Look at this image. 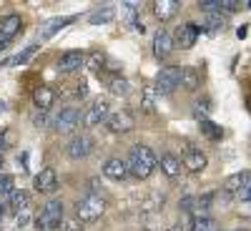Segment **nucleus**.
<instances>
[{"label":"nucleus","instance_id":"obj_16","mask_svg":"<svg viewBox=\"0 0 251 231\" xmlns=\"http://www.w3.org/2000/svg\"><path fill=\"white\" fill-rule=\"evenodd\" d=\"M178 8H181L178 0H156V3H151V10H153V15L161 20V23L171 20L178 13Z\"/></svg>","mask_w":251,"mask_h":231},{"label":"nucleus","instance_id":"obj_17","mask_svg":"<svg viewBox=\"0 0 251 231\" xmlns=\"http://www.w3.org/2000/svg\"><path fill=\"white\" fill-rule=\"evenodd\" d=\"M20 30H23V18H20L18 13H10V15H5L3 20H0V38L10 40V38H15Z\"/></svg>","mask_w":251,"mask_h":231},{"label":"nucleus","instance_id":"obj_25","mask_svg":"<svg viewBox=\"0 0 251 231\" xmlns=\"http://www.w3.org/2000/svg\"><path fill=\"white\" fill-rule=\"evenodd\" d=\"M141 108H143V113H153V108H156V88H151V86L143 88V93H141Z\"/></svg>","mask_w":251,"mask_h":231},{"label":"nucleus","instance_id":"obj_20","mask_svg":"<svg viewBox=\"0 0 251 231\" xmlns=\"http://www.w3.org/2000/svg\"><path fill=\"white\" fill-rule=\"evenodd\" d=\"M111 20H116V5H100L88 15L91 26H106V23H111Z\"/></svg>","mask_w":251,"mask_h":231},{"label":"nucleus","instance_id":"obj_5","mask_svg":"<svg viewBox=\"0 0 251 231\" xmlns=\"http://www.w3.org/2000/svg\"><path fill=\"white\" fill-rule=\"evenodd\" d=\"M181 86V66H166L156 73V93L169 96Z\"/></svg>","mask_w":251,"mask_h":231},{"label":"nucleus","instance_id":"obj_42","mask_svg":"<svg viewBox=\"0 0 251 231\" xmlns=\"http://www.w3.org/2000/svg\"><path fill=\"white\" fill-rule=\"evenodd\" d=\"M8 43H10V40H5V38H0V53H5V51H8Z\"/></svg>","mask_w":251,"mask_h":231},{"label":"nucleus","instance_id":"obj_1","mask_svg":"<svg viewBox=\"0 0 251 231\" xmlns=\"http://www.w3.org/2000/svg\"><path fill=\"white\" fill-rule=\"evenodd\" d=\"M126 166H128V176H136V179H149L156 169H158V158L156 154L149 149V146H133L128 158H126Z\"/></svg>","mask_w":251,"mask_h":231},{"label":"nucleus","instance_id":"obj_23","mask_svg":"<svg viewBox=\"0 0 251 231\" xmlns=\"http://www.w3.org/2000/svg\"><path fill=\"white\" fill-rule=\"evenodd\" d=\"M108 88H111L113 96H128L131 93V83L126 80L123 76H113V78H108Z\"/></svg>","mask_w":251,"mask_h":231},{"label":"nucleus","instance_id":"obj_15","mask_svg":"<svg viewBox=\"0 0 251 231\" xmlns=\"http://www.w3.org/2000/svg\"><path fill=\"white\" fill-rule=\"evenodd\" d=\"M206 163H208V158H206V154L199 151V149H188V151L183 154V169L191 171V174H201V171L206 169Z\"/></svg>","mask_w":251,"mask_h":231},{"label":"nucleus","instance_id":"obj_46","mask_svg":"<svg viewBox=\"0 0 251 231\" xmlns=\"http://www.w3.org/2000/svg\"><path fill=\"white\" fill-rule=\"evenodd\" d=\"M244 8H246V10H251V0H249V3H244Z\"/></svg>","mask_w":251,"mask_h":231},{"label":"nucleus","instance_id":"obj_32","mask_svg":"<svg viewBox=\"0 0 251 231\" xmlns=\"http://www.w3.org/2000/svg\"><path fill=\"white\" fill-rule=\"evenodd\" d=\"M30 121H33V126H35V128H46V126L50 123V118H48V111H40V108H35V111H33Z\"/></svg>","mask_w":251,"mask_h":231},{"label":"nucleus","instance_id":"obj_3","mask_svg":"<svg viewBox=\"0 0 251 231\" xmlns=\"http://www.w3.org/2000/svg\"><path fill=\"white\" fill-rule=\"evenodd\" d=\"M63 224V201L53 199L43 206V211H40V216L35 219V226L40 231H55L58 226Z\"/></svg>","mask_w":251,"mask_h":231},{"label":"nucleus","instance_id":"obj_31","mask_svg":"<svg viewBox=\"0 0 251 231\" xmlns=\"http://www.w3.org/2000/svg\"><path fill=\"white\" fill-rule=\"evenodd\" d=\"M196 8H199L203 15H208V13H219V10H221V0H199Z\"/></svg>","mask_w":251,"mask_h":231},{"label":"nucleus","instance_id":"obj_44","mask_svg":"<svg viewBox=\"0 0 251 231\" xmlns=\"http://www.w3.org/2000/svg\"><path fill=\"white\" fill-rule=\"evenodd\" d=\"M166 231H183V226H181V224H174V226H169Z\"/></svg>","mask_w":251,"mask_h":231},{"label":"nucleus","instance_id":"obj_28","mask_svg":"<svg viewBox=\"0 0 251 231\" xmlns=\"http://www.w3.org/2000/svg\"><path fill=\"white\" fill-rule=\"evenodd\" d=\"M201 131H203L206 138H211V141H219V138L224 136V131L219 128V126H216L214 121H206V118L201 121Z\"/></svg>","mask_w":251,"mask_h":231},{"label":"nucleus","instance_id":"obj_18","mask_svg":"<svg viewBox=\"0 0 251 231\" xmlns=\"http://www.w3.org/2000/svg\"><path fill=\"white\" fill-rule=\"evenodd\" d=\"M73 20H75V18H50V20H46V23L40 26L38 38H40V40H50L55 33H60V28H63V26L73 23Z\"/></svg>","mask_w":251,"mask_h":231},{"label":"nucleus","instance_id":"obj_12","mask_svg":"<svg viewBox=\"0 0 251 231\" xmlns=\"http://www.w3.org/2000/svg\"><path fill=\"white\" fill-rule=\"evenodd\" d=\"M103 176L111 179V181H126V179H128V166H126L123 158L111 156L106 163H103Z\"/></svg>","mask_w":251,"mask_h":231},{"label":"nucleus","instance_id":"obj_41","mask_svg":"<svg viewBox=\"0 0 251 231\" xmlns=\"http://www.w3.org/2000/svg\"><path fill=\"white\" fill-rule=\"evenodd\" d=\"M246 35H249V30H246V26H241V28H236V38H239V40H244Z\"/></svg>","mask_w":251,"mask_h":231},{"label":"nucleus","instance_id":"obj_26","mask_svg":"<svg viewBox=\"0 0 251 231\" xmlns=\"http://www.w3.org/2000/svg\"><path fill=\"white\" fill-rule=\"evenodd\" d=\"M216 229V221L206 214H199L191 219V231H214Z\"/></svg>","mask_w":251,"mask_h":231},{"label":"nucleus","instance_id":"obj_45","mask_svg":"<svg viewBox=\"0 0 251 231\" xmlns=\"http://www.w3.org/2000/svg\"><path fill=\"white\" fill-rule=\"evenodd\" d=\"M241 199H251V186H249V188H246V191L241 194Z\"/></svg>","mask_w":251,"mask_h":231},{"label":"nucleus","instance_id":"obj_36","mask_svg":"<svg viewBox=\"0 0 251 231\" xmlns=\"http://www.w3.org/2000/svg\"><path fill=\"white\" fill-rule=\"evenodd\" d=\"M214 199H216V196H214L211 191H208V194H203V196H199V199H196V206L201 208V211H206V208L211 206V201H214Z\"/></svg>","mask_w":251,"mask_h":231},{"label":"nucleus","instance_id":"obj_27","mask_svg":"<svg viewBox=\"0 0 251 231\" xmlns=\"http://www.w3.org/2000/svg\"><path fill=\"white\" fill-rule=\"evenodd\" d=\"M28 204H30V196L23 191V188H20V191H13V194H10V206L15 208L18 214H20V211H25Z\"/></svg>","mask_w":251,"mask_h":231},{"label":"nucleus","instance_id":"obj_8","mask_svg":"<svg viewBox=\"0 0 251 231\" xmlns=\"http://www.w3.org/2000/svg\"><path fill=\"white\" fill-rule=\"evenodd\" d=\"M106 126H108L111 133H131L136 128V118L128 111H116V113L108 116Z\"/></svg>","mask_w":251,"mask_h":231},{"label":"nucleus","instance_id":"obj_33","mask_svg":"<svg viewBox=\"0 0 251 231\" xmlns=\"http://www.w3.org/2000/svg\"><path fill=\"white\" fill-rule=\"evenodd\" d=\"M163 201H166L163 194H153L149 201H143V211H158V208L163 206Z\"/></svg>","mask_w":251,"mask_h":231},{"label":"nucleus","instance_id":"obj_34","mask_svg":"<svg viewBox=\"0 0 251 231\" xmlns=\"http://www.w3.org/2000/svg\"><path fill=\"white\" fill-rule=\"evenodd\" d=\"M5 194H13V176L0 174V196H5Z\"/></svg>","mask_w":251,"mask_h":231},{"label":"nucleus","instance_id":"obj_10","mask_svg":"<svg viewBox=\"0 0 251 231\" xmlns=\"http://www.w3.org/2000/svg\"><path fill=\"white\" fill-rule=\"evenodd\" d=\"M199 33H201V28H199L196 23H186V26H181V28L176 30L174 43H176L181 51H188V48H194L196 38H199Z\"/></svg>","mask_w":251,"mask_h":231},{"label":"nucleus","instance_id":"obj_24","mask_svg":"<svg viewBox=\"0 0 251 231\" xmlns=\"http://www.w3.org/2000/svg\"><path fill=\"white\" fill-rule=\"evenodd\" d=\"M203 20H206V28L208 30H224L226 26H228V18L219 10V13H208V15H203Z\"/></svg>","mask_w":251,"mask_h":231},{"label":"nucleus","instance_id":"obj_38","mask_svg":"<svg viewBox=\"0 0 251 231\" xmlns=\"http://www.w3.org/2000/svg\"><path fill=\"white\" fill-rule=\"evenodd\" d=\"M194 206H196V199H194V196H183V199L178 201V208H181L183 214H188V211H191Z\"/></svg>","mask_w":251,"mask_h":231},{"label":"nucleus","instance_id":"obj_30","mask_svg":"<svg viewBox=\"0 0 251 231\" xmlns=\"http://www.w3.org/2000/svg\"><path fill=\"white\" fill-rule=\"evenodd\" d=\"M103 63H106V55H103L100 51H93V53L86 55V68H91V71H98Z\"/></svg>","mask_w":251,"mask_h":231},{"label":"nucleus","instance_id":"obj_21","mask_svg":"<svg viewBox=\"0 0 251 231\" xmlns=\"http://www.w3.org/2000/svg\"><path fill=\"white\" fill-rule=\"evenodd\" d=\"M181 88L188 91V93L201 88V76H199L196 68H181Z\"/></svg>","mask_w":251,"mask_h":231},{"label":"nucleus","instance_id":"obj_7","mask_svg":"<svg viewBox=\"0 0 251 231\" xmlns=\"http://www.w3.org/2000/svg\"><path fill=\"white\" fill-rule=\"evenodd\" d=\"M83 123V116L78 108H60V113L53 118V131L58 133H73Z\"/></svg>","mask_w":251,"mask_h":231},{"label":"nucleus","instance_id":"obj_2","mask_svg":"<svg viewBox=\"0 0 251 231\" xmlns=\"http://www.w3.org/2000/svg\"><path fill=\"white\" fill-rule=\"evenodd\" d=\"M106 211V201L98 194H86L78 204H75V216L78 221H98Z\"/></svg>","mask_w":251,"mask_h":231},{"label":"nucleus","instance_id":"obj_43","mask_svg":"<svg viewBox=\"0 0 251 231\" xmlns=\"http://www.w3.org/2000/svg\"><path fill=\"white\" fill-rule=\"evenodd\" d=\"M3 149H5V136H3V131H0V154H3Z\"/></svg>","mask_w":251,"mask_h":231},{"label":"nucleus","instance_id":"obj_9","mask_svg":"<svg viewBox=\"0 0 251 231\" xmlns=\"http://www.w3.org/2000/svg\"><path fill=\"white\" fill-rule=\"evenodd\" d=\"M86 66V53L83 51H68L58 58V71L60 73H75Z\"/></svg>","mask_w":251,"mask_h":231},{"label":"nucleus","instance_id":"obj_13","mask_svg":"<svg viewBox=\"0 0 251 231\" xmlns=\"http://www.w3.org/2000/svg\"><path fill=\"white\" fill-rule=\"evenodd\" d=\"M171 51H174V38H171V33L163 30V28H158L156 35H153V55H156L158 60H163V58L171 55Z\"/></svg>","mask_w":251,"mask_h":231},{"label":"nucleus","instance_id":"obj_11","mask_svg":"<svg viewBox=\"0 0 251 231\" xmlns=\"http://www.w3.org/2000/svg\"><path fill=\"white\" fill-rule=\"evenodd\" d=\"M33 186H35V191L38 194H55L58 191V176H55V169H43L38 176H35V181H33Z\"/></svg>","mask_w":251,"mask_h":231},{"label":"nucleus","instance_id":"obj_22","mask_svg":"<svg viewBox=\"0 0 251 231\" xmlns=\"http://www.w3.org/2000/svg\"><path fill=\"white\" fill-rule=\"evenodd\" d=\"M158 166H161V171L169 176V179H176V176L181 174V161H178L176 156H171V154H163V156L158 158Z\"/></svg>","mask_w":251,"mask_h":231},{"label":"nucleus","instance_id":"obj_4","mask_svg":"<svg viewBox=\"0 0 251 231\" xmlns=\"http://www.w3.org/2000/svg\"><path fill=\"white\" fill-rule=\"evenodd\" d=\"M108 116H111V101L108 98H96L86 108V113H83V126H86V128H93V126L106 123Z\"/></svg>","mask_w":251,"mask_h":231},{"label":"nucleus","instance_id":"obj_48","mask_svg":"<svg viewBox=\"0 0 251 231\" xmlns=\"http://www.w3.org/2000/svg\"><path fill=\"white\" fill-rule=\"evenodd\" d=\"M0 214H3V208H0Z\"/></svg>","mask_w":251,"mask_h":231},{"label":"nucleus","instance_id":"obj_6","mask_svg":"<svg viewBox=\"0 0 251 231\" xmlns=\"http://www.w3.org/2000/svg\"><path fill=\"white\" fill-rule=\"evenodd\" d=\"M93 149H96V141H93L88 133H78V136H73V138L68 141L66 154H68V158H73V161H83V158H88V156L93 154Z\"/></svg>","mask_w":251,"mask_h":231},{"label":"nucleus","instance_id":"obj_47","mask_svg":"<svg viewBox=\"0 0 251 231\" xmlns=\"http://www.w3.org/2000/svg\"><path fill=\"white\" fill-rule=\"evenodd\" d=\"M3 108H5V103H3V101H0V111H3Z\"/></svg>","mask_w":251,"mask_h":231},{"label":"nucleus","instance_id":"obj_29","mask_svg":"<svg viewBox=\"0 0 251 231\" xmlns=\"http://www.w3.org/2000/svg\"><path fill=\"white\" fill-rule=\"evenodd\" d=\"M35 53H38V46H28L25 51H20L15 58H10V63H13V66H23V63H28Z\"/></svg>","mask_w":251,"mask_h":231},{"label":"nucleus","instance_id":"obj_37","mask_svg":"<svg viewBox=\"0 0 251 231\" xmlns=\"http://www.w3.org/2000/svg\"><path fill=\"white\" fill-rule=\"evenodd\" d=\"M241 8H244V3H236V0H221V10H226V13H236Z\"/></svg>","mask_w":251,"mask_h":231},{"label":"nucleus","instance_id":"obj_40","mask_svg":"<svg viewBox=\"0 0 251 231\" xmlns=\"http://www.w3.org/2000/svg\"><path fill=\"white\" fill-rule=\"evenodd\" d=\"M28 221H30V216H28V208H25V211L18 214V226H25Z\"/></svg>","mask_w":251,"mask_h":231},{"label":"nucleus","instance_id":"obj_19","mask_svg":"<svg viewBox=\"0 0 251 231\" xmlns=\"http://www.w3.org/2000/svg\"><path fill=\"white\" fill-rule=\"evenodd\" d=\"M33 103L40 111H50V106L55 103V93L48 86H38V88H33Z\"/></svg>","mask_w":251,"mask_h":231},{"label":"nucleus","instance_id":"obj_14","mask_svg":"<svg viewBox=\"0 0 251 231\" xmlns=\"http://www.w3.org/2000/svg\"><path fill=\"white\" fill-rule=\"evenodd\" d=\"M249 186H251L249 171H239V174H231V176L224 181V191H226V194H239V196H241Z\"/></svg>","mask_w":251,"mask_h":231},{"label":"nucleus","instance_id":"obj_35","mask_svg":"<svg viewBox=\"0 0 251 231\" xmlns=\"http://www.w3.org/2000/svg\"><path fill=\"white\" fill-rule=\"evenodd\" d=\"M60 229H63V231H83V226H80L78 219H63Z\"/></svg>","mask_w":251,"mask_h":231},{"label":"nucleus","instance_id":"obj_39","mask_svg":"<svg viewBox=\"0 0 251 231\" xmlns=\"http://www.w3.org/2000/svg\"><path fill=\"white\" fill-rule=\"evenodd\" d=\"M75 96H78V98H86V96H88V83H86V80H80L78 86H75Z\"/></svg>","mask_w":251,"mask_h":231}]
</instances>
